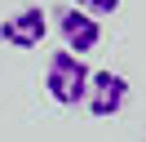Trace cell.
Segmentation results:
<instances>
[{
    "mask_svg": "<svg viewBox=\"0 0 146 142\" xmlns=\"http://www.w3.org/2000/svg\"><path fill=\"white\" fill-rule=\"evenodd\" d=\"M89 80H93V71L84 67V58H75L71 49L49 53V62H44V93L53 98L58 107H80L84 98H89Z\"/></svg>",
    "mask_w": 146,
    "mask_h": 142,
    "instance_id": "obj_1",
    "label": "cell"
},
{
    "mask_svg": "<svg viewBox=\"0 0 146 142\" xmlns=\"http://www.w3.org/2000/svg\"><path fill=\"white\" fill-rule=\"evenodd\" d=\"M44 36H49V13L40 5H22L0 22V40L9 49H40Z\"/></svg>",
    "mask_w": 146,
    "mask_h": 142,
    "instance_id": "obj_2",
    "label": "cell"
},
{
    "mask_svg": "<svg viewBox=\"0 0 146 142\" xmlns=\"http://www.w3.org/2000/svg\"><path fill=\"white\" fill-rule=\"evenodd\" d=\"M124 102H128V80L119 76V71H93V80H89V98H84L89 115L111 120V115L124 111Z\"/></svg>",
    "mask_w": 146,
    "mask_h": 142,
    "instance_id": "obj_3",
    "label": "cell"
},
{
    "mask_svg": "<svg viewBox=\"0 0 146 142\" xmlns=\"http://www.w3.org/2000/svg\"><path fill=\"white\" fill-rule=\"evenodd\" d=\"M53 18H58V36H62V49H71L75 58L102 44V22H98L93 13H84V9H75V5H66L62 13H53Z\"/></svg>",
    "mask_w": 146,
    "mask_h": 142,
    "instance_id": "obj_4",
    "label": "cell"
},
{
    "mask_svg": "<svg viewBox=\"0 0 146 142\" xmlns=\"http://www.w3.org/2000/svg\"><path fill=\"white\" fill-rule=\"evenodd\" d=\"M75 9H84V13H93V18H111L119 9V0H71Z\"/></svg>",
    "mask_w": 146,
    "mask_h": 142,
    "instance_id": "obj_5",
    "label": "cell"
}]
</instances>
